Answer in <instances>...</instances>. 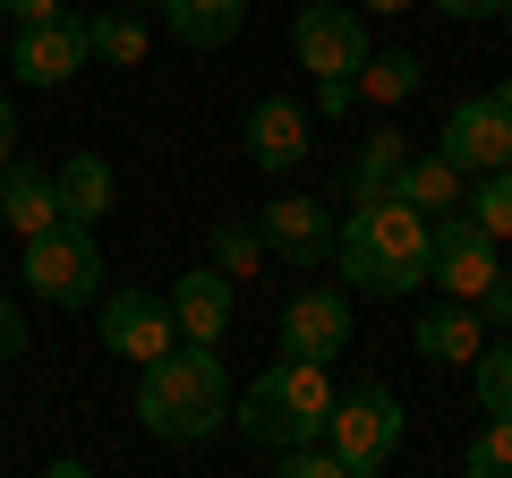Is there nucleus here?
<instances>
[{"mask_svg": "<svg viewBox=\"0 0 512 478\" xmlns=\"http://www.w3.org/2000/svg\"><path fill=\"white\" fill-rule=\"evenodd\" d=\"M214 265L231 282H248L256 265H265V239H256V222H214Z\"/></svg>", "mask_w": 512, "mask_h": 478, "instance_id": "nucleus-26", "label": "nucleus"}, {"mask_svg": "<svg viewBox=\"0 0 512 478\" xmlns=\"http://www.w3.org/2000/svg\"><path fill=\"white\" fill-rule=\"evenodd\" d=\"M461 470L470 478H512V410H487V427H478V444L461 453Z\"/></svg>", "mask_w": 512, "mask_h": 478, "instance_id": "nucleus-25", "label": "nucleus"}, {"mask_svg": "<svg viewBox=\"0 0 512 478\" xmlns=\"http://www.w3.org/2000/svg\"><path fill=\"white\" fill-rule=\"evenodd\" d=\"M495 18H504V26H512V0H495Z\"/></svg>", "mask_w": 512, "mask_h": 478, "instance_id": "nucleus-34", "label": "nucleus"}, {"mask_svg": "<svg viewBox=\"0 0 512 478\" xmlns=\"http://www.w3.org/2000/svg\"><path fill=\"white\" fill-rule=\"evenodd\" d=\"M18 154V111H9V94H0V163Z\"/></svg>", "mask_w": 512, "mask_h": 478, "instance_id": "nucleus-30", "label": "nucleus"}, {"mask_svg": "<svg viewBox=\"0 0 512 478\" xmlns=\"http://www.w3.org/2000/svg\"><path fill=\"white\" fill-rule=\"evenodd\" d=\"M333 265L367 299H410L427 282V214L410 197H359L333 231Z\"/></svg>", "mask_w": 512, "mask_h": 478, "instance_id": "nucleus-1", "label": "nucleus"}, {"mask_svg": "<svg viewBox=\"0 0 512 478\" xmlns=\"http://www.w3.org/2000/svg\"><path fill=\"white\" fill-rule=\"evenodd\" d=\"M282 350H291V359H316V368H333V359L350 350V291H333V282L291 291V299H282Z\"/></svg>", "mask_w": 512, "mask_h": 478, "instance_id": "nucleus-11", "label": "nucleus"}, {"mask_svg": "<svg viewBox=\"0 0 512 478\" xmlns=\"http://www.w3.org/2000/svg\"><path fill=\"white\" fill-rule=\"evenodd\" d=\"M86 60H103V69H137V60H146V18L94 9V18H86Z\"/></svg>", "mask_w": 512, "mask_h": 478, "instance_id": "nucleus-20", "label": "nucleus"}, {"mask_svg": "<svg viewBox=\"0 0 512 478\" xmlns=\"http://www.w3.org/2000/svg\"><path fill=\"white\" fill-rule=\"evenodd\" d=\"M256 239H265V257H282V265H325L333 257V214L316 197H274L256 214Z\"/></svg>", "mask_w": 512, "mask_h": 478, "instance_id": "nucleus-12", "label": "nucleus"}, {"mask_svg": "<svg viewBox=\"0 0 512 478\" xmlns=\"http://www.w3.org/2000/svg\"><path fill=\"white\" fill-rule=\"evenodd\" d=\"M461 188H470V180H461L444 154H410V163H402V188H393V197H410L419 214H453Z\"/></svg>", "mask_w": 512, "mask_h": 478, "instance_id": "nucleus-21", "label": "nucleus"}, {"mask_svg": "<svg viewBox=\"0 0 512 478\" xmlns=\"http://www.w3.org/2000/svg\"><path fill=\"white\" fill-rule=\"evenodd\" d=\"M436 154L461 180H470V171H504L512 163V86H487V94H470V103H453Z\"/></svg>", "mask_w": 512, "mask_h": 478, "instance_id": "nucleus-7", "label": "nucleus"}, {"mask_svg": "<svg viewBox=\"0 0 512 478\" xmlns=\"http://www.w3.org/2000/svg\"><path fill=\"white\" fill-rule=\"evenodd\" d=\"M402 393L393 385H350V393H333V410H325V444H333V461H342V478H367V470H384V461L402 453Z\"/></svg>", "mask_w": 512, "mask_h": 478, "instance_id": "nucleus-4", "label": "nucleus"}, {"mask_svg": "<svg viewBox=\"0 0 512 478\" xmlns=\"http://www.w3.org/2000/svg\"><path fill=\"white\" fill-rule=\"evenodd\" d=\"M163 26L188 52H222V43L248 26V0H163Z\"/></svg>", "mask_w": 512, "mask_h": 478, "instance_id": "nucleus-18", "label": "nucleus"}, {"mask_svg": "<svg viewBox=\"0 0 512 478\" xmlns=\"http://www.w3.org/2000/svg\"><path fill=\"white\" fill-rule=\"evenodd\" d=\"M18 350H26V316H18V299L0 291V368H9Z\"/></svg>", "mask_w": 512, "mask_h": 478, "instance_id": "nucleus-28", "label": "nucleus"}, {"mask_svg": "<svg viewBox=\"0 0 512 478\" xmlns=\"http://www.w3.org/2000/svg\"><path fill=\"white\" fill-rule=\"evenodd\" d=\"M0 222H18V239L52 231V222H60V188H52V171H35L26 154H9V163H0Z\"/></svg>", "mask_w": 512, "mask_h": 478, "instance_id": "nucleus-16", "label": "nucleus"}, {"mask_svg": "<svg viewBox=\"0 0 512 478\" xmlns=\"http://www.w3.org/2000/svg\"><path fill=\"white\" fill-rule=\"evenodd\" d=\"M163 299H171V325H180V342H222V333H231V274H222V265L180 274Z\"/></svg>", "mask_w": 512, "mask_h": 478, "instance_id": "nucleus-14", "label": "nucleus"}, {"mask_svg": "<svg viewBox=\"0 0 512 478\" xmlns=\"http://www.w3.org/2000/svg\"><path fill=\"white\" fill-rule=\"evenodd\" d=\"M291 52L308 77H359L367 60V9L359 0H308L291 18Z\"/></svg>", "mask_w": 512, "mask_h": 478, "instance_id": "nucleus-6", "label": "nucleus"}, {"mask_svg": "<svg viewBox=\"0 0 512 478\" xmlns=\"http://www.w3.org/2000/svg\"><path fill=\"white\" fill-rule=\"evenodd\" d=\"M470 385H478V410H512V342H478V359H470Z\"/></svg>", "mask_w": 512, "mask_h": 478, "instance_id": "nucleus-24", "label": "nucleus"}, {"mask_svg": "<svg viewBox=\"0 0 512 478\" xmlns=\"http://www.w3.org/2000/svg\"><path fill=\"white\" fill-rule=\"evenodd\" d=\"M0 18H9V0H0Z\"/></svg>", "mask_w": 512, "mask_h": 478, "instance_id": "nucleus-35", "label": "nucleus"}, {"mask_svg": "<svg viewBox=\"0 0 512 478\" xmlns=\"http://www.w3.org/2000/svg\"><path fill=\"white\" fill-rule=\"evenodd\" d=\"M495 274H504V265H495V239L478 231L461 205L453 214H427V282H436L444 299H478Z\"/></svg>", "mask_w": 512, "mask_h": 478, "instance_id": "nucleus-8", "label": "nucleus"}, {"mask_svg": "<svg viewBox=\"0 0 512 478\" xmlns=\"http://www.w3.org/2000/svg\"><path fill=\"white\" fill-rule=\"evenodd\" d=\"M350 86H359L367 103H410V94H419V60L410 52H367Z\"/></svg>", "mask_w": 512, "mask_h": 478, "instance_id": "nucleus-23", "label": "nucleus"}, {"mask_svg": "<svg viewBox=\"0 0 512 478\" xmlns=\"http://www.w3.org/2000/svg\"><path fill=\"white\" fill-rule=\"evenodd\" d=\"M248 163L256 171H291V163H308V137H316V120H308V103H291V94H265V103L248 111Z\"/></svg>", "mask_w": 512, "mask_h": 478, "instance_id": "nucleus-13", "label": "nucleus"}, {"mask_svg": "<svg viewBox=\"0 0 512 478\" xmlns=\"http://www.w3.org/2000/svg\"><path fill=\"white\" fill-rule=\"evenodd\" d=\"M9 69H18V86H69V77L86 69V18H77V9L26 18L18 35H9Z\"/></svg>", "mask_w": 512, "mask_h": 478, "instance_id": "nucleus-9", "label": "nucleus"}, {"mask_svg": "<svg viewBox=\"0 0 512 478\" xmlns=\"http://www.w3.org/2000/svg\"><path fill=\"white\" fill-rule=\"evenodd\" d=\"M26 282H35V299H52V308H86V299H103V248H94L86 222H52V231L26 239Z\"/></svg>", "mask_w": 512, "mask_h": 478, "instance_id": "nucleus-5", "label": "nucleus"}, {"mask_svg": "<svg viewBox=\"0 0 512 478\" xmlns=\"http://www.w3.org/2000/svg\"><path fill=\"white\" fill-rule=\"evenodd\" d=\"M350 94H359L350 77H316V111H350Z\"/></svg>", "mask_w": 512, "mask_h": 478, "instance_id": "nucleus-29", "label": "nucleus"}, {"mask_svg": "<svg viewBox=\"0 0 512 478\" xmlns=\"http://www.w3.org/2000/svg\"><path fill=\"white\" fill-rule=\"evenodd\" d=\"M410 342L436 359V368H470L478 342H487V316L470 308V299H436V308H419V333Z\"/></svg>", "mask_w": 512, "mask_h": 478, "instance_id": "nucleus-15", "label": "nucleus"}, {"mask_svg": "<svg viewBox=\"0 0 512 478\" xmlns=\"http://www.w3.org/2000/svg\"><path fill=\"white\" fill-rule=\"evenodd\" d=\"M402 163H410V137L402 129H367L359 154H350V205H359V197H393V188H402Z\"/></svg>", "mask_w": 512, "mask_h": 478, "instance_id": "nucleus-19", "label": "nucleus"}, {"mask_svg": "<svg viewBox=\"0 0 512 478\" xmlns=\"http://www.w3.org/2000/svg\"><path fill=\"white\" fill-rule=\"evenodd\" d=\"M325 410H333V376L316 359H274L248 393H231V419L248 427L256 444H299V436H325Z\"/></svg>", "mask_w": 512, "mask_h": 478, "instance_id": "nucleus-3", "label": "nucleus"}, {"mask_svg": "<svg viewBox=\"0 0 512 478\" xmlns=\"http://www.w3.org/2000/svg\"><path fill=\"white\" fill-rule=\"evenodd\" d=\"M9 18H18V26L26 18H60V0H9Z\"/></svg>", "mask_w": 512, "mask_h": 478, "instance_id": "nucleus-32", "label": "nucleus"}, {"mask_svg": "<svg viewBox=\"0 0 512 478\" xmlns=\"http://www.w3.org/2000/svg\"><path fill=\"white\" fill-rule=\"evenodd\" d=\"M231 368H222V342H171L163 359H146L137 376V419L163 444H197L231 419Z\"/></svg>", "mask_w": 512, "mask_h": 478, "instance_id": "nucleus-2", "label": "nucleus"}, {"mask_svg": "<svg viewBox=\"0 0 512 478\" xmlns=\"http://www.w3.org/2000/svg\"><path fill=\"white\" fill-rule=\"evenodd\" d=\"M94 333H103V350H120V359H163L171 342H180V325H171V299L154 291H103V308H94Z\"/></svg>", "mask_w": 512, "mask_h": 478, "instance_id": "nucleus-10", "label": "nucleus"}, {"mask_svg": "<svg viewBox=\"0 0 512 478\" xmlns=\"http://www.w3.org/2000/svg\"><path fill=\"white\" fill-rule=\"evenodd\" d=\"M461 214H470L487 239H512V163H504V171H470V188H461Z\"/></svg>", "mask_w": 512, "mask_h": 478, "instance_id": "nucleus-22", "label": "nucleus"}, {"mask_svg": "<svg viewBox=\"0 0 512 478\" xmlns=\"http://www.w3.org/2000/svg\"><path fill=\"white\" fill-rule=\"evenodd\" d=\"M52 188H60V222H86V231H94V222L111 214V197H120L111 163H103V154H86V146H77L69 163L52 171Z\"/></svg>", "mask_w": 512, "mask_h": 478, "instance_id": "nucleus-17", "label": "nucleus"}, {"mask_svg": "<svg viewBox=\"0 0 512 478\" xmlns=\"http://www.w3.org/2000/svg\"><path fill=\"white\" fill-rule=\"evenodd\" d=\"M359 9L367 18H393V9H410V0H359Z\"/></svg>", "mask_w": 512, "mask_h": 478, "instance_id": "nucleus-33", "label": "nucleus"}, {"mask_svg": "<svg viewBox=\"0 0 512 478\" xmlns=\"http://www.w3.org/2000/svg\"><path fill=\"white\" fill-rule=\"evenodd\" d=\"M470 308H478V316H487V325H495V333H504V325H512V274H495V282H487V291H478V299H470Z\"/></svg>", "mask_w": 512, "mask_h": 478, "instance_id": "nucleus-27", "label": "nucleus"}, {"mask_svg": "<svg viewBox=\"0 0 512 478\" xmlns=\"http://www.w3.org/2000/svg\"><path fill=\"white\" fill-rule=\"evenodd\" d=\"M444 18H495V0H436Z\"/></svg>", "mask_w": 512, "mask_h": 478, "instance_id": "nucleus-31", "label": "nucleus"}]
</instances>
